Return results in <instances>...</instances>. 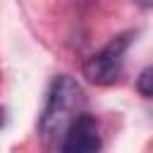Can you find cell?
<instances>
[{
  "mask_svg": "<svg viewBox=\"0 0 153 153\" xmlns=\"http://www.w3.org/2000/svg\"><path fill=\"white\" fill-rule=\"evenodd\" d=\"M86 112V96L76 79L60 74L50 81V88L45 93L43 110L38 115V136L48 153L55 151L57 141L67 131V127Z\"/></svg>",
  "mask_w": 153,
  "mask_h": 153,
  "instance_id": "obj_1",
  "label": "cell"
},
{
  "mask_svg": "<svg viewBox=\"0 0 153 153\" xmlns=\"http://www.w3.org/2000/svg\"><path fill=\"white\" fill-rule=\"evenodd\" d=\"M131 38L134 33L131 31H124V33H117L112 36L100 50H96L91 57H86L84 62V76L86 81L96 84V86H110L120 79L122 69H124V55L131 45Z\"/></svg>",
  "mask_w": 153,
  "mask_h": 153,
  "instance_id": "obj_2",
  "label": "cell"
},
{
  "mask_svg": "<svg viewBox=\"0 0 153 153\" xmlns=\"http://www.w3.org/2000/svg\"><path fill=\"white\" fill-rule=\"evenodd\" d=\"M103 146L98 120L91 112H81L62 134L53 153H98Z\"/></svg>",
  "mask_w": 153,
  "mask_h": 153,
  "instance_id": "obj_3",
  "label": "cell"
},
{
  "mask_svg": "<svg viewBox=\"0 0 153 153\" xmlns=\"http://www.w3.org/2000/svg\"><path fill=\"white\" fill-rule=\"evenodd\" d=\"M151 79H153V76H151V67H146V69L139 74V79H136V88H139V93H141L143 98H151V93H153V91H151Z\"/></svg>",
  "mask_w": 153,
  "mask_h": 153,
  "instance_id": "obj_4",
  "label": "cell"
},
{
  "mask_svg": "<svg viewBox=\"0 0 153 153\" xmlns=\"http://www.w3.org/2000/svg\"><path fill=\"white\" fill-rule=\"evenodd\" d=\"M5 120H7V112H5V108H0V129L5 127Z\"/></svg>",
  "mask_w": 153,
  "mask_h": 153,
  "instance_id": "obj_5",
  "label": "cell"
}]
</instances>
